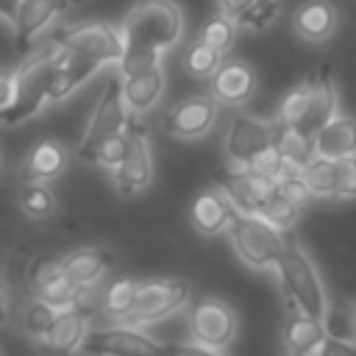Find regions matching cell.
Segmentation results:
<instances>
[{
    "mask_svg": "<svg viewBox=\"0 0 356 356\" xmlns=\"http://www.w3.org/2000/svg\"><path fill=\"white\" fill-rule=\"evenodd\" d=\"M256 175H261V178H267V181H278L281 178V172L289 167V161L284 159V153L278 150V145H270L267 150H261L250 164H248Z\"/></svg>",
    "mask_w": 356,
    "mask_h": 356,
    "instance_id": "obj_39",
    "label": "cell"
},
{
    "mask_svg": "<svg viewBox=\"0 0 356 356\" xmlns=\"http://www.w3.org/2000/svg\"><path fill=\"white\" fill-rule=\"evenodd\" d=\"M86 337H89V312L81 306H70V309H58L44 345L53 350H81Z\"/></svg>",
    "mask_w": 356,
    "mask_h": 356,
    "instance_id": "obj_23",
    "label": "cell"
},
{
    "mask_svg": "<svg viewBox=\"0 0 356 356\" xmlns=\"http://www.w3.org/2000/svg\"><path fill=\"white\" fill-rule=\"evenodd\" d=\"M214 184L228 195L234 209L242 211V214H259L267 192L275 186V181H267V178L256 175L245 164H231L228 170H220Z\"/></svg>",
    "mask_w": 356,
    "mask_h": 356,
    "instance_id": "obj_13",
    "label": "cell"
},
{
    "mask_svg": "<svg viewBox=\"0 0 356 356\" xmlns=\"http://www.w3.org/2000/svg\"><path fill=\"white\" fill-rule=\"evenodd\" d=\"M17 95V72L14 70H0V120L11 108Z\"/></svg>",
    "mask_w": 356,
    "mask_h": 356,
    "instance_id": "obj_42",
    "label": "cell"
},
{
    "mask_svg": "<svg viewBox=\"0 0 356 356\" xmlns=\"http://www.w3.org/2000/svg\"><path fill=\"white\" fill-rule=\"evenodd\" d=\"M295 31L309 39V42H325L334 28H337V8L328 0H306L295 17H292Z\"/></svg>",
    "mask_w": 356,
    "mask_h": 356,
    "instance_id": "obj_24",
    "label": "cell"
},
{
    "mask_svg": "<svg viewBox=\"0 0 356 356\" xmlns=\"http://www.w3.org/2000/svg\"><path fill=\"white\" fill-rule=\"evenodd\" d=\"M275 125L264 122L259 117H248V114H234L228 134H225V156L231 159V164H250L261 150H267L270 145H275Z\"/></svg>",
    "mask_w": 356,
    "mask_h": 356,
    "instance_id": "obj_11",
    "label": "cell"
},
{
    "mask_svg": "<svg viewBox=\"0 0 356 356\" xmlns=\"http://www.w3.org/2000/svg\"><path fill=\"white\" fill-rule=\"evenodd\" d=\"M189 300V284L181 278H145L136 284V295L128 312V323H156Z\"/></svg>",
    "mask_w": 356,
    "mask_h": 356,
    "instance_id": "obj_7",
    "label": "cell"
},
{
    "mask_svg": "<svg viewBox=\"0 0 356 356\" xmlns=\"http://www.w3.org/2000/svg\"><path fill=\"white\" fill-rule=\"evenodd\" d=\"M234 31H236V22L231 17H225V14H220V17H211L200 28V36L197 39L206 42V44H211V47H217L220 53H225L231 47V42H234Z\"/></svg>",
    "mask_w": 356,
    "mask_h": 356,
    "instance_id": "obj_36",
    "label": "cell"
},
{
    "mask_svg": "<svg viewBox=\"0 0 356 356\" xmlns=\"http://www.w3.org/2000/svg\"><path fill=\"white\" fill-rule=\"evenodd\" d=\"M161 92H164V72H161V64L122 75V100H125V106H128V111H131L134 117L150 111V108L159 103Z\"/></svg>",
    "mask_w": 356,
    "mask_h": 356,
    "instance_id": "obj_19",
    "label": "cell"
},
{
    "mask_svg": "<svg viewBox=\"0 0 356 356\" xmlns=\"http://www.w3.org/2000/svg\"><path fill=\"white\" fill-rule=\"evenodd\" d=\"M0 167H3V161H0Z\"/></svg>",
    "mask_w": 356,
    "mask_h": 356,
    "instance_id": "obj_46",
    "label": "cell"
},
{
    "mask_svg": "<svg viewBox=\"0 0 356 356\" xmlns=\"http://www.w3.org/2000/svg\"><path fill=\"white\" fill-rule=\"evenodd\" d=\"M211 95L217 97V103H228V106L248 103L250 95H253V72H250V67H245L242 61L220 64L217 72L211 75Z\"/></svg>",
    "mask_w": 356,
    "mask_h": 356,
    "instance_id": "obj_20",
    "label": "cell"
},
{
    "mask_svg": "<svg viewBox=\"0 0 356 356\" xmlns=\"http://www.w3.org/2000/svg\"><path fill=\"white\" fill-rule=\"evenodd\" d=\"M278 278H281V289L286 295L289 309L306 312L312 317H323L325 314V292H323V281L312 264V259L292 242L286 239L284 256L275 264Z\"/></svg>",
    "mask_w": 356,
    "mask_h": 356,
    "instance_id": "obj_3",
    "label": "cell"
},
{
    "mask_svg": "<svg viewBox=\"0 0 356 356\" xmlns=\"http://www.w3.org/2000/svg\"><path fill=\"white\" fill-rule=\"evenodd\" d=\"M8 320V292H6V286H3V281H0V325Z\"/></svg>",
    "mask_w": 356,
    "mask_h": 356,
    "instance_id": "obj_45",
    "label": "cell"
},
{
    "mask_svg": "<svg viewBox=\"0 0 356 356\" xmlns=\"http://www.w3.org/2000/svg\"><path fill=\"white\" fill-rule=\"evenodd\" d=\"M300 178L309 186V192L314 197H331L337 195V159L320 156L314 153L303 167H300Z\"/></svg>",
    "mask_w": 356,
    "mask_h": 356,
    "instance_id": "obj_27",
    "label": "cell"
},
{
    "mask_svg": "<svg viewBox=\"0 0 356 356\" xmlns=\"http://www.w3.org/2000/svg\"><path fill=\"white\" fill-rule=\"evenodd\" d=\"M67 161H70L67 147L56 139H44L28 156V175L36 178V181H53L64 172Z\"/></svg>",
    "mask_w": 356,
    "mask_h": 356,
    "instance_id": "obj_26",
    "label": "cell"
},
{
    "mask_svg": "<svg viewBox=\"0 0 356 356\" xmlns=\"http://www.w3.org/2000/svg\"><path fill=\"white\" fill-rule=\"evenodd\" d=\"M353 312H356V309H353Z\"/></svg>",
    "mask_w": 356,
    "mask_h": 356,
    "instance_id": "obj_47",
    "label": "cell"
},
{
    "mask_svg": "<svg viewBox=\"0 0 356 356\" xmlns=\"http://www.w3.org/2000/svg\"><path fill=\"white\" fill-rule=\"evenodd\" d=\"M56 314H58L56 306H50L47 300H42V298L33 295V298L25 303V309H22V325H25V331H28L33 339L44 342L47 334H50V328H53V323H56Z\"/></svg>",
    "mask_w": 356,
    "mask_h": 356,
    "instance_id": "obj_29",
    "label": "cell"
},
{
    "mask_svg": "<svg viewBox=\"0 0 356 356\" xmlns=\"http://www.w3.org/2000/svg\"><path fill=\"white\" fill-rule=\"evenodd\" d=\"M250 3H256V0H217V6H220V11L225 14V17H231V19H236Z\"/></svg>",
    "mask_w": 356,
    "mask_h": 356,
    "instance_id": "obj_43",
    "label": "cell"
},
{
    "mask_svg": "<svg viewBox=\"0 0 356 356\" xmlns=\"http://www.w3.org/2000/svg\"><path fill=\"white\" fill-rule=\"evenodd\" d=\"M323 325H325L328 337H337V339H345V342H356V312L353 309H345V306L325 309Z\"/></svg>",
    "mask_w": 356,
    "mask_h": 356,
    "instance_id": "obj_35",
    "label": "cell"
},
{
    "mask_svg": "<svg viewBox=\"0 0 356 356\" xmlns=\"http://www.w3.org/2000/svg\"><path fill=\"white\" fill-rule=\"evenodd\" d=\"M131 131V147L125 153V159L114 167V186L122 197H134L139 195L153 175V159H150V145H147V131L142 125H136L131 120L128 125Z\"/></svg>",
    "mask_w": 356,
    "mask_h": 356,
    "instance_id": "obj_12",
    "label": "cell"
},
{
    "mask_svg": "<svg viewBox=\"0 0 356 356\" xmlns=\"http://www.w3.org/2000/svg\"><path fill=\"white\" fill-rule=\"evenodd\" d=\"M19 3H22V0H0V19L14 22V17H17V11H19Z\"/></svg>",
    "mask_w": 356,
    "mask_h": 356,
    "instance_id": "obj_44",
    "label": "cell"
},
{
    "mask_svg": "<svg viewBox=\"0 0 356 356\" xmlns=\"http://www.w3.org/2000/svg\"><path fill=\"white\" fill-rule=\"evenodd\" d=\"M28 286L36 298L47 300L50 306L56 309H70V306H78L86 286L78 284L67 270H64V259L58 256H36L31 264H28Z\"/></svg>",
    "mask_w": 356,
    "mask_h": 356,
    "instance_id": "obj_6",
    "label": "cell"
},
{
    "mask_svg": "<svg viewBox=\"0 0 356 356\" xmlns=\"http://www.w3.org/2000/svg\"><path fill=\"white\" fill-rule=\"evenodd\" d=\"M228 231H231V245H234L236 256L248 267H256V270L275 267L278 259L284 256V248H286V239H289L264 214H242V211H236V217H234Z\"/></svg>",
    "mask_w": 356,
    "mask_h": 356,
    "instance_id": "obj_4",
    "label": "cell"
},
{
    "mask_svg": "<svg viewBox=\"0 0 356 356\" xmlns=\"http://www.w3.org/2000/svg\"><path fill=\"white\" fill-rule=\"evenodd\" d=\"M189 331L192 339L197 345H203L209 353L225 350L234 339L236 331V320L234 312L217 300V298H200L192 309H189Z\"/></svg>",
    "mask_w": 356,
    "mask_h": 356,
    "instance_id": "obj_9",
    "label": "cell"
},
{
    "mask_svg": "<svg viewBox=\"0 0 356 356\" xmlns=\"http://www.w3.org/2000/svg\"><path fill=\"white\" fill-rule=\"evenodd\" d=\"M306 103H309V81L300 83V86H295V89H289V92L281 97V106H278V122H281L284 128H292V125L303 117Z\"/></svg>",
    "mask_w": 356,
    "mask_h": 356,
    "instance_id": "obj_38",
    "label": "cell"
},
{
    "mask_svg": "<svg viewBox=\"0 0 356 356\" xmlns=\"http://www.w3.org/2000/svg\"><path fill=\"white\" fill-rule=\"evenodd\" d=\"M19 206H22V211L28 214V217H33V220H42V217H47L53 209H56V195L50 192V186H44V181H31V184H25L22 186V192H19Z\"/></svg>",
    "mask_w": 356,
    "mask_h": 356,
    "instance_id": "obj_33",
    "label": "cell"
},
{
    "mask_svg": "<svg viewBox=\"0 0 356 356\" xmlns=\"http://www.w3.org/2000/svg\"><path fill=\"white\" fill-rule=\"evenodd\" d=\"M111 267V253L103 248H78L64 256V270L83 286H92Z\"/></svg>",
    "mask_w": 356,
    "mask_h": 356,
    "instance_id": "obj_25",
    "label": "cell"
},
{
    "mask_svg": "<svg viewBox=\"0 0 356 356\" xmlns=\"http://www.w3.org/2000/svg\"><path fill=\"white\" fill-rule=\"evenodd\" d=\"M314 153L328 159H342L356 153V117L334 114L317 134H314Z\"/></svg>",
    "mask_w": 356,
    "mask_h": 356,
    "instance_id": "obj_22",
    "label": "cell"
},
{
    "mask_svg": "<svg viewBox=\"0 0 356 356\" xmlns=\"http://www.w3.org/2000/svg\"><path fill=\"white\" fill-rule=\"evenodd\" d=\"M128 147H131V131L125 128V131H120V134H111L108 139H103L95 150H92V156H89V161L92 164H103V167H117L122 159H125V153H128Z\"/></svg>",
    "mask_w": 356,
    "mask_h": 356,
    "instance_id": "obj_34",
    "label": "cell"
},
{
    "mask_svg": "<svg viewBox=\"0 0 356 356\" xmlns=\"http://www.w3.org/2000/svg\"><path fill=\"white\" fill-rule=\"evenodd\" d=\"M128 125H131V111H128V106L122 100V78L114 75L108 81V86H106V92H103V97H100V103H97L89 125H86V131H83V139L78 145V156L83 161H89L92 150L103 139H108L111 134L125 131Z\"/></svg>",
    "mask_w": 356,
    "mask_h": 356,
    "instance_id": "obj_8",
    "label": "cell"
},
{
    "mask_svg": "<svg viewBox=\"0 0 356 356\" xmlns=\"http://www.w3.org/2000/svg\"><path fill=\"white\" fill-rule=\"evenodd\" d=\"M103 64L95 61V58H86V56H78L72 50L64 47L61 58L56 61L53 67V75H50V89H47V103H56V100H64L72 89L83 86Z\"/></svg>",
    "mask_w": 356,
    "mask_h": 356,
    "instance_id": "obj_18",
    "label": "cell"
},
{
    "mask_svg": "<svg viewBox=\"0 0 356 356\" xmlns=\"http://www.w3.org/2000/svg\"><path fill=\"white\" fill-rule=\"evenodd\" d=\"M337 114V89H334V72L328 64H323L312 78H309V103L303 117L292 125L295 131L314 136L331 117Z\"/></svg>",
    "mask_w": 356,
    "mask_h": 356,
    "instance_id": "obj_14",
    "label": "cell"
},
{
    "mask_svg": "<svg viewBox=\"0 0 356 356\" xmlns=\"http://www.w3.org/2000/svg\"><path fill=\"white\" fill-rule=\"evenodd\" d=\"M234 217H236V209L217 184L197 192L189 206V220H192L195 231L203 236H217V234L228 231Z\"/></svg>",
    "mask_w": 356,
    "mask_h": 356,
    "instance_id": "obj_16",
    "label": "cell"
},
{
    "mask_svg": "<svg viewBox=\"0 0 356 356\" xmlns=\"http://www.w3.org/2000/svg\"><path fill=\"white\" fill-rule=\"evenodd\" d=\"M281 334H284V348L289 353L306 356V353H314V348L325 337V325H323V317H312L306 312L289 309V314L284 317Z\"/></svg>",
    "mask_w": 356,
    "mask_h": 356,
    "instance_id": "obj_21",
    "label": "cell"
},
{
    "mask_svg": "<svg viewBox=\"0 0 356 356\" xmlns=\"http://www.w3.org/2000/svg\"><path fill=\"white\" fill-rule=\"evenodd\" d=\"M122 33L125 53L120 58V70L122 75L139 72L156 67L161 61V53L178 44L184 33V14L172 0H139L128 11Z\"/></svg>",
    "mask_w": 356,
    "mask_h": 356,
    "instance_id": "obj_1",
    "label": "cell"
},
{
    "mask_svg": "<svg viewBox=\"0 0 356 356\" xmlns=\"http://www.w3.org/2000/svg\"><path fill=\"white\" fill-rule=\"evenodd\" d=\"M275 145L284 153V159L289 164H295V167H303L314 156V136H306V134H300L295 128H284L281 125V131L275 136Z\"/></svg>",
    "mask_w": 356,
    "mask_h": 356,
    "instance_id": "obj_30",
    "label": "cell"
},
{
    "mask_svg": "<svg viewBox=\"0 0 356 356\" xmlns=\"http://www.w3.org/2000/svg\"><path fill=\"white\" fill-rule=\"evenodd\" d=\"M64 44L58 39H53L50 44H44L42 50H36L33 56H28L14 72H17V95L11 108L3 114L0 122L6 125H19L28 117L39 114L47 106V89H50V75L56 61L61 58Z\"/></svg>",
    "mask_w": 356,
    "mask_h": 356,
    "instance_id": "obj_2",
    "label": "cell"
},
{
    "mask_svg": "<svg viewBox=\"0 0 356 356\" xmlns=\"http://www.w3.org/2000/svg\"><path fill=\"white\" fill-rule=\"evenodd\" d=\"M259 214H264L273 225H278V228L284 231V228H289V225L298 220V214H300V203H298L295 197H289V195L275 184V186L267 192V197H264Z\"/></svg>",
    "mask_w": 356,
    "mask_h": 356,
    "instance_id": "obj_28",
    "label": "cell"
},
{
    "mask_svg": "<svg viewBox=\"0 0 356 356\" xmlns=\"http://www.w3.org/2000/svg\"><path fill=\"white\" fill-rule=\"evenodd\" d=\"M220 64H222V53H220L217 47L200 42V39H197V42L186 50V56H184V67H186V72L195 75V78H211Z\"/></svg>",
    "mask_w": 356,
    "mask_h": 356,
    "instance_id": "obj_32",
    "label": "cell"
},
{
    "mask_svg": "<svg viewBox=\"0 0 356 356\" xmlns=\"http://www.w3.org/2000/svg\"><path fill=\"white\" fill-rule=\"evenodd\" d=\"M70 6V0H22L19 11L14 17V44L17 50H28L33 44V39L58 17L64 14V8Z\"/></svg>",
    "mask_w": 356,
    "mask_h": 356,
    "instance_id": "obj_17",
    "label": "cell"
},
{
    "mask_svg": "<svg viewBox=\"0 0 356 356\" xmlns=\"http://www.w3.org/2000/svg\"><path fill=\"white\" fill-rule=\"evenodd\" d=\"M342 353H356V342H345V339H337V337L325 334L312 356H342Z\"/></svg>",
    "mask_w": 356,
    "mask_h": 356,
    "instance_id": "obj_41",
    "label": "cell"
},
{
    "mask_svg": "<svg viewBox=\"0 0 356 356\" xmlns=\"http://www.w3.org/2000/svg\"><path fill=\"white\" fill-rule=\"evenodd\" d=\"M337 197H356V153L337 159Z\"/></svg>",
    "mask_w": 356,
    "mask_h": 356,
    "instance_id": "obj_40",
    "label": "cell"
},
{
    "mask_svg": "<svg viewBox=\"0 0 356 356\" xmlns=\"http://www.w3.org/2000/svg\"><path fill=\"white\" fill-rule=\"evenodd\" d=\"M56 39L86 58H95L100 64H120L122 53H125V33L122 25H111V22H81V25H70L61 28L56 33Z\"/></svg>",
    "mask_w": 356,
    "mask_h": 356,
    "instance_id": "obj_5",
    "label": "cell"
},
{
    "mask_svg": "<svg viewBox=\"0 0 356 356\" xmlns=\"http://www.w3.org/2000/svg\"><path fill=\"white\" fill-rule=\"evenodd\" d=\"M278 14H281V3H278V0H256V3H250L234 22L242 25V28L261 31V28H267Z\"/></svg>",
    "mask_w": 356,
    "mask_h": 356,
    "instance_id": "obj_37",
    "label": "cell"
},
{
    "mask_svg": "<svg viewBox=\"0 0 356 356\" xmlns=\"http://www.w3.org/2000/svg\"><path fill=\"white\" fill-rule=\"evenodd\" d=\"M81 350H86V353H161V350H167V345L153 339L136 323L125 320L120 325L89 328V337L83 339Z\"/></svg>",
    "mask_w": 356,
    "mask_h": 356,
    "instance_id": "obj_10",
    "label": "cell"
},
{
    "mask_svg": "<svg viewBox=\"0 0 356 356\" xmlns=\"http://www.w3.org/2000/svg\"><path fill=\"white\" fill-rule=\"evenodd\" d=\"M136 284L134 278H120L114 284L106 286L103 298H100V306L108 317H117V320H125L128 312H131V303H134V295H136Z\"/></svg>",
    "mask_w": 356,
    "mask_h": 356,
    "instance_id": "obj_31",
    "label": "cell"
},
{
    "mask_svg": "<svg viewBox=\"0 0 356 356\" xmlns=\"http://www.w3.org/2000/svg\"><path fill=\"white\" fill-rule=\"evenodd\" d=\"M217 120V97H186L175 103L164 117V131L181 139H197L203 136Z\"/></svg>",
    "mask_w": 356,
    "mask_h": 356,
    "instance_id": "obj_15",
    "label": "cell"
}]
</instances>
